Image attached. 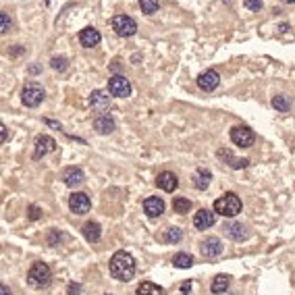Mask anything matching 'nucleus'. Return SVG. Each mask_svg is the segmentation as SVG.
<instances>
[{"mask_svg":"<svg viewBox=\"0 0 295 295\" xmlns=\"http://www.w3.org/2000/svg\"><path fill=\"white\" fill-rule=\"evenodd\" d=\"M108 92L115 98H129L131 96V83L123 75H115L108 79Z\"/></svg>","mask_w":295,"mask_h":295,"instance_id":"obj_7","label":"nucleus"},{"mask_svg":"<svg viewBox=\"0 0 295 295\" xmlns=\"http://www.w3.org/2000/svg\"><path fill=\"white\" fill-rule=\"evenodd\" d=\"M50 281H52V270L46 262H36L27 273V283L34 289H44L50 285Z\"/></svg>","mask_w":295,"mask_h":295,"instance_id":"obj_3","label":"nucleus"},{"mask_svg":"<svg viewBox=\"0 0 295 295\" xmlns=\"http://www.w3.org/2000/svg\"><path fill=\"white\" fill-rule=\"evenodd\" d=\"M156 185L162 189V191H175L177 187H179V179H177V175L175 173H171V171H165V173H160L158 177H156Z\"/></svg>","mask_w":295,"mask_h":295,"instance_id":"obj_15","label":"nucleus"},{"mask_svg":"<svg viewBox=\"0 0 295 295\" xmlns=\"http://www.w3.org/2000/svg\"><path fill=\"white\" fill-rule=\"evenodd\" d=\"M144 212L150 216V218H156L165 212V202H162L158 195H152V198H146L144 200Z\"/></svg>","mask_w":295,"mask_h":295,"instance_id":"obj_16","label":"nucleus"},{"mask_svg":"<svg viewBox=\"0 0 295 295\" xmlns=\"http://www.w3.org/2000/svg\"><path fill=\"white\" fill-rule=\"evenodd\" d=\"M89 106H92L94 112H104V110H108V108H110V96H108V92H104V89L92 92V96H89Z\"/></svg>","mask_w":295,"mask_h":295,"instance_id":"obj_9","label":"nucleus"},{"mask_svg":"<svg viewBox=\"0 0 295 295\" xmlns=\"http://www.w3.org/2000/svg\"><path fill=\"white\" fill-rule=\"evenodd\" d=\"M173 264H175L177 268H191V266H193V258H191L189 254L181 252V254H177V256L173 258Z\"/></svg>","mask_w":295,"mask_h":295,"instance_id":"obj_27","label":"nucleus"},{"mask_svg":"<svg viewBox=\"0 0 295 295\" xmlns=\"http://www.w3.org/2000/svg\"><path fill=\"white\" fill-rule=\"evenodd\" d=\"M241 200L239 195L233 193V191H226L224 195H220V198L214 202V212L220 214V216H226V218H233L241 212Z\"/></svg>","mask_w":295,"mask_h":295,"instance_id":"obj_2","label":"nucleus"},{"mask_svg":"<svg viewBox=\"0 0 295 295\" xmlns=\"http://www.w3.org/2000/svg\"><path fill=\"white\" fill-rule=\"evenodd\" d=\"M94 129L98 131V133L106 135V133H112V131L117 129V123H115L112 117H108V115H100V117H98V119L94 121Z\"/></svg>","mask_w":295,"mask_h":295,"instance_id":"obj_18","label":"nucleus"},{"mask_svg":"<svg viewBox=\"0 0 295 295\" xmlns=\"http://www.w3.org/2000/svg\"><path fill=\"white\" fill-rule=\"evenodd\" d=\"M44 98H46V92L40 83H25V87L21 92V102L29 108H36L38 104H42Z\"/></svg>","mask_w":295,"mask_h":295,"instance_id":"obj_4","label":"nucleus"},{"mask_svg":"<svg viewBox=\"0 0 295 295\" xmlns=\"http://www.w3.org/2000/svg\"><path fill=\"white\" fill-rule=\"evenodd\" d=\"M0 129H3V142H7V127L0 125Z\"/></svg>","mask_w":295,"mask_h":295,"instance_id":"obj_37","label":"nucleus"},{"mask_svg":"<svg viewBox=\"0 0 295 295\" xmlns=\"http://www.w3.org/2000/svg\"><path fill=\"white\" fill-rule=\"evenodd\" d=\"M231 142L235 146H241V148H249L254 142H256V135L249 127H243V125H237L231 129Z\"/></svg>","mask_w":295,"mask_h":295,"instance_id":"obj_6","label":"nucleus"},{"mask_svg":"<svg viewBox=\"0 0 295 295\" xmlns=\"http://www.w3.org/2000/svg\"><path fill=\"white\" fill-rule=\"evenodd\" d=\"M224 233H226V237H231L233 241L247 239V231H245V226L241 222H229V224H224Z\"/></svg>","mask_w":295,"mask_h":295,"instance_id":"obj_20","label":"nucleus"},{"mask_svg":"<svg viewBox=\"0 0 295 295\" xmlns=\"http://www.w3.org/2000/svg\"><path fill=\"white\" fill-rule=\"evenodd\" d=\"M3 295H11V289L7 285H3Z\"/></svg>","mask_w":295,"mask_h":295,"instance_id":"obj_38","label":"nucleus"},{"mask_svg":"<svg viewBox=\"0 0 295 295\" xmlns=\"http://www.w3.org/2000/svg\"><path fill=\"white\" fill-rule=\"evenodd\" d=\"M9 29H11V19H9V15H7V13H0V31H3V34H7Z\"/></svg>","mask_w":295,"mask_h":295,"instance_id":"obj_31","label":"nucleus"},{"mask_svg":"<svg viewBox=\"0 0 295 295\" xmlns=\"http://www.w3.org/2000/svg\"><path fill=\"white\" fill-rule=\"evenodd\" d=\"M81 231H83V237H85L89 243H98V241H100V237H102V226L98 224V222H94V220L85 222Z\"/></svg>","mask_w":295,"mask_h":295,"instance_id":"obj_19","label":"nucleus"},{"mask_svg":"<svg viewBox=\"0 0 295 295\" xmlns=\"http://www.w3.org/2000/svg\"><path fill=\"white\" fill-rule=\"evenodd\" d=\"M135 295H165V289H162L160 285L150 283V281H144V283L138 287Z\"/></svg>","mask_w":295,"mask_h":295,"instance_id":"obj_24","label":"nucleus"},{"mask_svg":"<svg viewBox=\"0 0 295 295\" xmlns=\"http://www.w3.org/2000/svg\"><path fill=\"white\" fill-rule=\"evenodd\" d=\"M214 222H216V212L214 210L202 208V210L195 212V216H193V226L198 229V231H206V229H210Z\"/></svg>","mask_w":295,"mask_h":295,"instance_id":"obj_11","label":"nucleus"},{"mask_svg":"<svg viewBox=\"0 0 295 295\" xmlns=\"http://www.w3.org/2000/svg\"><path fill=\"white\" fill-rule=\"evenodd\" d=\"M243 5H245V9H249V11H260L262 7V0H243Z\"/></svg>","mask_w":295,"mask_h":295,"instance_id":"obj_32","label":"nucleus"},{"mask_svg":"<svg viewBox=\"0 0 295 295\" xmlns=\"http://www.w3.org/2000/svg\"><path fill=\"white\" fill-rule=\"evenodd\" d=\"M273 106H275V110H279V112H287V110L291 108V100H289L285 94H279V96L273 98Z\"/></svg>","mask_w":295,"mask_h":295,"instance_id":"obj_26","label":"nucleus"},{"mask_svg":"<svg viewBox=\"0 0 295 295\" xmlns=\"http://www.w3.org/2000/svg\"><path fill=\"white\" fill-rule=\"evenodd\" d=\"M79 291H81V285H75V283L69 285V293H71V295H75V293H79Z\"/></svg>","mask_w":295,"mask_h":295,"instance_id":"obj_36","label":"nucleus"},{"mask_svg":"<svg viewBox=\"0 0 295 295\" xmlns=\"http://www.w3.org/2000/svg\"><path fill=\"white\" fill-rule=\"evenodd\" d=\"M112 29L117 31L121 38H131V36H135L138 23L131 19L129 15H115L112 17Z\"/></svg>","mask_w":295,"mask_h":295,"instance_id":"obj_5","label":"nucleus"},{"mask_svg":"<svg viewBox=\"0 0 295 295\" xmlns=\"http://www.w3.org/2000/svg\"><path fill=\"white\" fill-rule=\"evenodd\" d=\"M181 239H183V231L179 226H169L165 231V235H162V241L165 243H179Z\"/></svg>","mask_w":295,"mask_h":295,"instance_id":"obj_25","label":"nucleus"},{"mask_svg":"<svg viewBox=\"0 0 295 295\" xmlns=\"http://www.w3.org/2000/svg\"><path fill=\"white\" fill-rule=\"evenodd\" d=\"M62 181H64V185H67V187H77V185H81L85 181V175H83L81 169L69 167L67 171L62 173Z\"/></svg>","mask_w":295,"mask_h":295,"instance_id":"obj_17","label":"nucleus"},{"mask_svg":"<svg viewBox=\"0 0 295 295\" xmlns=\"http://www.w3.org/2000/svg\"><path fill=\"white\" fill-rule=\"evenodd\" d=\"M54 150H56V142L50 135H38L36 138V144H34V158L36 160L44 158L46 154H50Z\"/></svg>","mask_w":295,"mask_h":295,"instance_id":"obj_10","label":"nucleus"},{"mask_svg":"<svg viewBox=\"0 0 295 295\" xmlns=\"http://www.w3.org/2000/svg\"><path fill=\"white\" fill-rule=\"evenodd\" d=\"M50 67L54 69V71H64L69 67V60L64 58V56H52V60H50Z\"/></svg>","mask_w":295,"mask_h":295,"instance_id":"obj_29","label":"nucleus"},{"mask_svg":"<svg viewBox=\"0 0 295 295\" xmlns=\"http://www.w3.org/2000/svg\"><path fill=\"white\" fill-rule=\"evenodd\" d=\"M181 293H183V295H189V293H191V281L181 283Z\"/></svg>","mask_w":295,"mask_h":295,"instance_id":"obj_35","label":"nucleus"},{"mask_svg":"<svg viewBox=\"0 0 295 295\" xmlns=\"http://www.w3.org/2000/svg\"><path fill=\"white\" fill-rule=\"evenodd\" d=\"M229 283H231V277H229V275H216L212 285H210V291L220 295V293H224L229 289Z\"/></svg>","mask_w":295,"mask_h":295,"instance_id":"obj_23","label":"nucleus"},{"mask_svg":"<svg viewBox=\"0 0 295 295\" xmlns=\"http://www.w3.org/2000/svg\"><path fill=\"white\" fill-rule=\"evenodd\" d=\"M173 210L177 214H187L191 210V200H187V198H175L173 200Z\"/></svg>","mask_w":295,"mask_h":295,"instance_id":"obj_28","label":"nucleus"},{"mask_svg":"<svg viewBox=\"0 0 295 295\" xmlns=\"http://www.w3.org/2000/svg\"><path fill=\"white\" fill-rule=\"evenodd\" d=\"M218 83H220V75H218L214 69H208V71L200 73V77H198V85H200V89H204V92L216 89Z\"/></svg>","mask_w":295,"mask_h":295,"instance_id":"obj_14","label":"nucleus"},{"mask_svg":"<svg viewBox=\"0 0 295 295\" xmlns=\"http://www.w3.org/2000/svg\"><path fill=\"white\" fill-rule=\"evenodd\" d=\"M200 252L204 258H216L222 254V241L218 237H206L200 243Z\"/></svg>","mask_w":295,"mask_h":295,"instance_id":"obj_12","label":"nucleus"},{"mask_svg":"<svg viewBox=\"0 0 295 295\" xmlns=\"http://www.w3.org/2000/svg\"><path fill=\"white\" fill-rule=\"evenodd\" d=\"M218 158H222V160H226V165L231 167V169H245L247 165H249V160L247 158H235L233 154H231V150H218Z\"/></svg>","mask_w":295,"mask_h":295,"instance_id":"obj_22","label":"nucleus"},{"mask_svg":"<svg viewBox=\"0 0 295 295\" xmlns=\"http://www.w3.org/2000/svg\"><path fill=\"white\" fill-rule=\"evenodd\" d=\"M56 239L60 241V239H62V235H60V233H56V231H52V233L48 235V243H50V245H56Z\"/></svg>","mask_w":295,"mask_h":295,"instance_id":"obj_34","label":"nucleus"},{"mask_svg":"<svg viewBox=\"0 0 295 295\" xmlns=\"http://www.w3.org/2000/svg\"><path fill=\"white\" fill-rule=\"evenodd\" d=\"M100 40H102V36L96 27H85V29L79 31V44L83 48H94V46L100 44Z\"/></svg>","mask_w":295,"mask_h":295,"instance_id":"obj_13","label":"nucleus"},{"mask_svg":"<svg viewBox=\"0 0 295 295\" xmlns=\"http://www.w3.org/2000/svg\"><path fill=\"white\" fill-rule=\"evenodd\" d=\"M283 3H289V5H291V3H295V0H283Z\"/></svg>","mask_w":295,"mask_h":295,"instance_id":"obj_39","label":"nucleus"},{"mask_svg":"<svg viewBox=\"0 0 295 295\" xmlns=\"http://www.w3.org/2000/svg\"><path fill=\"white\" fill-rule=\"evenodd\" d=\"M40 216H42V210L38 206H29V218L31 220H38Z\"/></svg>","mask_w":295,"mask_h":295,"instance_id":"obj_33","label":"nucleus"},{"mask_svg":"<svg viewBox=\"0 0 295 295\" xmlns=\"http://www.w3.org/2000/svg\"><path fill=\"white\" fill-rule=\"evenodd\" d=\"M140 7L146 15H154L158 11V0H140Z\"/></svg>","mask_w":295,"mask_h":295,"instance_id":"obj_30","label":"nucleus"},{"mask_svg":"<svg viewBox=\"0 0 295 295\" xmlns=\"http://www.w3.org/2000/svg\"><path fill=\"white\" fill-rule=\"evenodd\" d=\"M69 208H71V212H75V214H85V212H89V208H92L89 195L83 193V191H75L71 198H69Z\"/></svg>","mask_w":295,"mask_h":295,"instance_id":"obj_8","label":"nucleus"},{"mask_svg":"<svg viewBox=\"0 0 295 295\" xmlns=\"http://www.w3.org/2000/svg\"><path fill=\"white\" fill-rule=\"evenodd\" d=\"M210 181H212V175H210V171H206V169H198V171L193 173V177H191L193 187H195V189H200V191L208 189Z\"/></svg>","mask_w":295,"mask_h":295,"instance_id":"obj_21","label":"nucleus"},{"mask_svg":"<svg viewBox=\"0 0 295 295\" xmlns=\"http://www.w3.org/2000/svg\"><path fill=\"white\" fill-rule=\"evenodd\" d=\"M108 268H110L112 279L127 283V281L133 279V275H135V258L131 256L129 252H125V249H119V252L112 254Z\"/></svg>","mask_w":295,"mask_h":295,"instance_id":"obj_1","label":"nucleus"}]
</instances>
